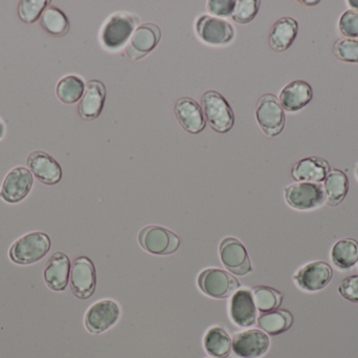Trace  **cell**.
Returning a JSON list of instances; mask_svg holds the SVG:
<instances>
[{
	"label": "cell",
	"instance_id": "obj_1",
	"mask_svg": "<svg viewBox=\"0 0 358 358\" xmlns=\"http://www.w3.org/2000/svg\"><path fill=\"white\" fill-rule=\"evenodd\" d=\"M50 248L52 240L50 235L42 231H31L10 245L8 258L19 266H29L45 258Z\"/></svg>",
	"mask_w": 358,
	"mask_h": 358
},
{
	"label": "cell",
	"instance_id": "obj_2",
	"mask_svg": "<svg viewBox=\"0 0 358 358\" xmlns=\"http://www.w3.org/2000/svg\"><path fill=\"white\" fill-rule=\"evenodd\" d=\"M201 109L206 123L219 134L229 132L235 124V115L227 99L216 90H208L201 97Z\"/></svg>",
	"mask_w": 358,
	"mask_h": 358
},
{
	"label": "cell",
	"instance_id": "obj_3",
	"mask_svg": "<svg viewBox=\"0 0 358 358\" xmlns=\"http://www.w3.org/2000/svg\"><path fill=\"white\" fill-rule=\"evenodd\" d=\"M286 203L299 212H311L326 203L325 191L321 183L296 182L284 191Z\"/></svg>",
	"mask_w": 358,
	"mask_h": 358
},
{
	"label": "cell",
	"instance_id": "obj_4",
	"mask_svg": "<svg viewBox=\"0 0 358 358\" xmlns=\"http://www.w3.org/2000/svg\"><path fill=\"white\" fill-rule=\"evenodd\" d=\"M138 240L145 252L155 256H171L180 247V237L159 225H149L141 229Z\"/></svg>",
	"mask_w": 358,
	"mask_h": 358
},
{
	"label": "cell",
	"instance_id": "obj_5",
	"mask_svg": "<svg viewBox=\"0 0 358 358\" xmlns=\"http://www.w3.org/2000/svg\"><path fill=\"white\" fill-rule=\"evenodd\" d=\"M138 18L128 13H117L107 19L101 31V42L105 48L117 50L123 48L136 31Z\"/></svg>",
	"mask_w": 358,
	"mask_h": 358
},
{
	"label": "cell",
	"instance_id": "obj_6",
	"mask_svg": "<svg viewBox=\"0 0 358 358\" xmlns=\"http://www.w3.org/2000/svg\"><path fill=\"white\" fill-rule=\"evenodd\" d=\"M197 284L202 294L216 300L229 298L241 286L234 275L219 268L201 271L198 275Z\"/></svg>",
	"mask_w": 358,
	"mask_h": 358
},
{
	"label": "cell",
	"instance_id": "obj_7",
	"mask_svg": "<svg viewBox=\"0 0 358 358\" xmlns=\"http://www.w3.org/2000/svg\"><path fill=\"white\" fill-rule=\"evenodd\" d=\"M256 119L261 130L268 137H277L285 128V113L279 99L273 94L260 97L256 107Z\"/></svg>",
	"mask_w": 358,
	"mask_h": 358
},
{
	"label": "cell",
	"instance_id": "obj_8",
	"mask_svg": "<svg viewBox=\"0 0 358 358\" xmlns=\"http://www.w3.org/2000/svg\"><path fill=\"white\" fill-rule=\"evenodd\" d=\"M334 277V269L324 261H315L300 267L294 275V283L299 289L308 294L325 289Z\"/></svg>",
	"mask_w": 358,
	"mask_h": 358
},
{
	"label": "cell",
	"instance_id": "obj_9",
	"mask_svg": "<svg viewBox=\"0 0 358 358\" xmlns=\"http://www.w3.org/2000/svg\"><path fill=\"white\" fill-rule=\"evenodd\" d=\"M219 258L227 270L238 277H245L254 270L245 246L236 237H225L221 241Z\"/></svg>",
	"mask_w": 358,
	"mask_h": 358
},
{
	"label": "cell",
	"instance_id": "obj_10",
	"mask_svg": "<svg viewBox=\"0 0 358 358\" xmlns=\"http://www.w3.org/2000/svg\"><path fill=\"white\" fill-rule=\"evenodd\" d=\"M71 289L79 300H88L96 289V270L94 262L87 256H79L71 264Z\"/></svg>",
	"mask_w": 358,
	"mask_h": 358
},
{
	"label": "cell",
	"instance_id": "obj_11",
	"mask_svg": "<svg viewBox=\"0 0 358 358\" xmlns=\"http://www.w3.org/2000/svg\"><path fill=\"white\" fill-rule=\"evenodd\" d=\"M121 317V308L113 300H101L86 311L84 325L90 333L101 334L115 325Z\"/></svg>",
	"mask_w": 358,
	"mask_h": 358
},
{
	"label": "cell",
	"instance_id": "obj_12",
	"mask_svg": "<svg viewBox=\"0 0 358 358\" xmlns=\"http://www.w3.org/2000/svg\"><path fill=\"white\" fill-rule=\"evenodd\" d=\"M34 176L29 168L17 166L4 177L0 187V199L8 204H18L31 193Z\"/></svg>",
	"mask_w": 358,
	"mask_h": 358
},
{
	"label": "cell",
	"instance_id": "obj_13",
	"mask_svg": "<svg viewBox=\"0 0 358 358\" xmlns=\"http://www.w3.org/2000/svg\"><path fill=\"white\" fill-rule=\"evenodd\" d=\"M196 32L200 39L208 46H225L231 43L235 37V29L229 21L208 15H202L197 19Z\"/></svg>",
	"mask_w": 358,
	"mask_h": 358
},
{
	"label": "cell",
	"instance_id": "obj_14",
	"mask_svg": "<svg viewBox=\"0 0 358 358\" xmlns=\"http://www.w3.org/2000/svg\"><path fill=\"white\" fill-rule=\"evenodd\" d=\"M162 39V31L155 23H144L136 27L129 39L126 54L131 60L138 61L150 54Z\"/></svg>",
	"mask_w": 358,
	"mask_h": 358
},
{
	"label": "cell",
	"instance_id": "obj_15",
	"mask_svg": "<svg viewBox=\"0 0 358 358\" xmlns=\"http://www.w3.org/2000/svg\"><path fill=\"white\" fill-rule=\"evenodd\" d=\"M27 167L39 182L52 186L62 180L63 172L60 163L45 151H36L29 153Z\"/></svg>",
	"mask_w": 358,
	"mask_h": 358
},
{
	"label": "cell",
	"instance_id": "obj_16",
	"mask_svg": "<svg viewBox=\"0 0 358 358\" xmlns=\"http://www.w3.org/2000/svg\"><path fill=\"white\" fill-rule=\"evenodd\" d=\"M71 262L64 252H55L46 261L43 270L44 283L52 291L66 289L71 277Z\"/></svg>",
	"mask_w": 358,
	"mask_h": 358
},
{
	"label": "cell",
	"instance_id": "obj_17",
	"mask_svg": "<svg viewBox=\"0 0 358 358\" xmlns=\"http://www.w3.org/2000/svg\"><path fill=\"white\" fill-rule=\"evenodd\" d=\"M271 346L268 336L261 330L252 329L236 334L233 350L237 357L259 358L266 354Z\"/></svg>",
	"mask_w": 358,
	"mask_h": 358
},
{
	"label": "cell",
	"instance_id": "obj_18",
	"mask_svg": "<svg viewBox=\"0 0 358 358\" xmlns=\"http://www.w3.org/2000/svg\"><path fill=\"white\" fill-rule=\"evenodd\" d=\"M229 315L235 325L241 328L252 327L258 319V309L250 289H239L231 296Z\"/></svg>",
	"mask_w": 358,
	"mask_h": 358
},
{
	"label": "cell",
	"instance_id": "obj_19",
	"mask_svg": "<svg viewBox=\"0 0 358 358\" xmlns=\"http://www.w3.org/2000/svg\"><path fill=\"white\" fill-rule=\"evenodd\" d=\"M174 113L181 128L189 134H200L206 128V121L201 105L189 97H182L176 101Z\"/></svg>",
	"mask_w": 358,
	"mask_h": 358
},
{
	"label": "cell",
	"instance_id": "obj_20",
	"mask_svg": "<svg viewBox=\"0 0 358 358\" xmlns=\"http://www.w3.org/2000/svg\"><path fill=\"white\" fill-rule=\"evenodd\" d=\"M106 86L100 80H90L86 84L85 92L79 102L78 113L84 120H94L100 117L106 101Z\"/></svg>",
	"mask_w": 358,
	"mask_h": 358
},
{
	"label": "cell",
	"instance_id": "obj_21",
	"mask_svg": "<svg viewBox=\"0 0 358 358\" xmlns=\"http://www.w3.org/2000/svg\"><path fill=\"white\" fill-rule=\"evenodd\" d=\"M313 90L304 80H294L284 86L280 92L279 102L284 111L296 113L302 111L313 100Z\"/></svg>",
	"mask_w": 358,
	"mask_h": 358
},
{
	"label": "cell",
	"instance_id": "obj_22",
	"mask_svg": "<svg viewBox=\"0 0 358 358\" xmlns=\"http://www.w3.org/2000/svg\"><path fill=\"white\" fill-rule=\"evenodd\" d=\"M330 170L328 161L321 157L304 158L294 164L292 176L296 182L322 183L327 178Z\"/></svg>",
	"mask_w": 358,
	"mask_h": 358
},
{
	"label": "cell",
	"instance_id": "obj_23",
	"mask_svg": "<svg viewBox=\"0 0 358 358\" xmlns=\"http://www.w3.org/2000/svg\"><path fill=\"white\" fill-rule=\"evenodd\" d=\"M299 23L292 17H283L275 21L268 36V44L271 50L277 53L287 50L294 44L298 36Z\"/></svg>",
	"mask_w": 358,
	"mask_h": 358
},
{
	"label": "cell",
	"instance_id": "obj_24",
	"mask_svg": "<svg viewBox=\"0 0 358 358\" xmlns=\"http://www.w3.org/2000/svg\"><path fill=\"white\" fill-rule=\"evenodd\" d=\"M326 204L336 207L346 199L349 191V179L343 170H334L324 181Z\"/></svg>",
	"mask_w": 358,
	"mask_h": 358
},
{
	"label": "cell",
	"instance_id": "obj_25",
	"mask_svg": "<svg viewBox=\"0 0 358 358\" xmlns=\"http://www.w3.org/2000/svg\"><path fill=\"white\" fill-rule=\"evenodd\" d=\"M332 263L341 271L353 268L358 262V242L351 237H345L336 242L330 252Z\"/></svg>",
	"mask_w": 358,
	"mask_h": 358
},
{
	"label": "cell",
	"instance_id": "obj_26",
	"mask_svg": "<svg viewBox=\"0 0 358 358\" xmlns=\"http://www.w3.org/2000/svg\"><path fill=\"white\" fill-rule=\"evenodd\" d=\"M258 326L261 330L269 336H279L292 328L294 317L285 309L262 313L258 317Z\"/></svg>",
	"mask_w": 358,
	"mask_h": 358
},
{
	"label": "cell",
	"instance_id": "obj_27",
	"mask_svg": "<svg viewBox=\"0 0 358 358\" xmlns=\"http://www.w3.org/2000/svg\"><path fill=\"white\" fill-rule=\"evenodd\" d=\"M204 349L215 358H227L233 349V340L224 328L213 327L204 336Z\"/></svg>",
	"mask_w": 358,
	"mask_h": 358
},
{
	"label": "cell",
	"instance_id": "obj_28",
	"mask_svg": "<svg viewBox=\"0 0 358 358\" xmlns=\"http://www.w3.org/2000/svg\"><path fill=\"white\" fill-rule=\"evenodd\" d=\"M85 88V82L81 77L67 75L57 83L56 96L64 104H75L81 100Z\"/></svg>",
	"mask_w": 358,
	"mask_h": 358
},
{
	"label": "cell",
	"instance_id": "obj_29",
	"mask_svg": "<svg viewBox=\"0 0 358 358\" xmlns=\"http://www.w3.org/2000/svg\"><path fill=\"white\" fill-rule=\"evenodd\" d=\"M40 25L46 33L56 37H63L66 35L71 27L69 18L64 12L54 6H48L44 11Z\"/></svg>",
	"mask_w": 358,
	"mask_h": 358
},
{
	"label": "cell",
	"instance_id": "obj_30",
	"mask_svg": "<svg viewBox=\"0 0 358 358\" xmlns=\"http://www.w3.org/2000/svg\"><path fill=\"white\" fill-rule=\"evenodd\" d=\"M255 304L260 312L267 313L277 310L283 302V294L269 286H257L252 290Z\"/></svg>",
	"mask_w": 358,
	"mask_h": 358
},
{
	"label": "cell",
	"instance_id": "obj_31",
	"mask_svg": "<svg viewBox=\"0 0 358 358\" xmlns=\"http://www.w3.org/2000/svg\"><path fill=\"white\" fill-rule=\"evenodd\" d=\"M48 0H22L18 4V16L22 22L31 25L39 20L48 8Z\"/></svg>",
	"mask_w": 358,
	"mask_h": 358
},
{
	"label": "cell",
	"instance_id": "obj_32",
	"mask_svg": "<svg viewBox=\"0 0 358 358\" xmlns=\"http://www.w3.org/2000/svg\"><path fill=\"white\" fill-rule=\"evenodd\" d=\"M260 4L259 0H239L236 4L231 19L239 25L252 22L258 15Z\"/></svg>",
	"mask_w": 358,
	"mask_h": 358
},
{
	"label": "cell",
	"instance_id": "obj_33",
	"mask_svg": "<svg viewBox=\"0 0 358 358\" xmlns=\"http://www.w3.org/2000/svg\"><path fill=\"white\" fill-rule=\"evenodd\" d=\"M334 54L343 62L358 63V39H338L334 43Z\"/></svg>",
	"mask_w": 358,
	"mask_h": 358
},
{
	"label": "cell",
	"instance_id": "obj_34",
	"mask_svg": "<svg viewBox=\"0 0 358 358\" xmlns=\"http://www.w3.org/2000/svg\"><path fill=\"white\" fill-rule=\"evenodd\" d=\"M338 29L346 38L357 39L358 38V12L347 10L343 13L338 20Z\"/></svg>",
	"mask_w": 358,
	"mask_h": 358
},
{
	"label": "cell",
	"instance_id": "obj_35",
	"mask_svg": "<svg viewBox=\"0 0 358 358\" xmlns=\"http://www.w3.org/2000/svg\"><path fill=\"white\" fill-rule=\"evenodd\" d=\"M338 289L345 300L358 304V275H349L343 280Z\"/></svg>",
	"mask_w": 358,
	"mask_h": 358
},
{
	"label": "cell",
	"instance_id": "obj_36",
	"mask_svg": "<svg viewBox=\"0 0 358 358\" xmlns=\"http://www.w3.org/2000/svg\"><path fill=\"white\" fill-rule=\"evenodd\" d=\"M235 0H208L206 2V11L213 16L229 17L235 10Z\"/></svg>",
	"mask_w": 358,
	"mask_h": 358
},
{
	"label": "cell",
	"instance_id": "obj_37",
	"mask_svg": "<svg viewBox=\"0 0 358 358\" xmlns=\"http://www.w3.org/2000/svg\"><path fill=\"white\" fill-rule=\"evenodd\" d=\"M6 124H4L3 120L0 118V141L6 137Z\"/></svg>",
	"mask_w": 358,
	"mask_h": 358
},
{
	"label": "cell",
	"instance_id": "obj_38",
	"mask_svg": "<svg viewBox=\"0 0 358 358\" xmlns=\"http://www.w3.org/2000/svg\"><path fill=\"white\" fill-rule=\"evenodd\" d=\"M347 4L350 6L351 10L357 11L358 12V0H348Z\"/></svg>",
	"mask_w": 358,
	"mask_h": 358
},
{
	"label": "cell",
	"instance_id": "obj_39",
	"mask_svg": "<svg viewBox=\"0 0 358 358\" xmlns=\"http://www.w3.org/2000/svg\"><path fill=\"white\" fill-rule=\"evenodd\" d=\"M299 2H300V4H305V6H315L320 4L319 0H315V1H307V0H302V1Z\"/></svg>",
	"mask_w": 358,
	"mask_h": 358
},
{
	"label": "cell",
	"instance_id": "obj_40",
	"mask_svg": "<svg viewBox=\"0 0 358 358\" xmlns=\"http://www.w3.org/2000/svg\"><path fill=\"white\" fill-rule=\"evenodd\" d=\"M355 177H357L358 181V163L357 164V167H355Z\"/></svg>",
	"mask_w": 358,
	"mask_h": 358
},
{
	"label": "cell",
	"instance_id": "obj_41",
	"mask_svg": "<svg viewBox=\"0 0 358 358\" xmlns=\"http://www.w3.org/2000/svg\"><path fill=\"white\" fill-rule=\"evenodd\" d=\"M357 264H358V262H357Z\"/></svg>",
	"mask_w": 358,
	"mask_h": 358
}]
</instances>
